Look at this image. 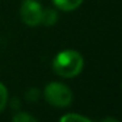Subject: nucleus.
<instances>
[{"instance_id":"4","label":"nucleus","mask_w":122,"mask_h":122,"mask_svg":"<svg viewBox=\"0 0 122 122\" xmlns=\"http://www.w3.org/2000/svg\"><path fill=\"white\" fill-rule=\"evenodd\" d=\"M54 5L63 12H72L81 5L83 0H53Z\"/></svg>"},{"instance_id":"10","label":"nucleus","mask_w":122,"mask_h":122,"mask_svg":"<svg viewBox=\"0 0 122 122\" xmlns=\"http://www.w3.org/2000/svg\"><path fill=\"white\" fill-rule=\"evenodd\" d=\"M101 122H119L117 118H114V117H106V118H104Z\"/></svg>"},{"instance_id":"7","label":"nucleus","mask_w":122,"mask_h":122,"mask_svg":"<svg viewBox=\"0 0 122 122\" xmlns=\"http://www.w3.org/2000/svg\"><path fill=\"white\" fill-rule=\"evenodd\" d=\"M12 122H38L34 116H32L28 112H19L13 116Z\"/></svg>"},{"instance_id":"9","label":"nucleus","mask_w":122,"mask_h":122,"mask_svg":"<svg viewBox=\"0 0 122 122\" xmlns=\"http://www.w3.org/2000/svg\"><path fill=\"white\" fill-rule=\"evenodd\" d=\"M40 98V91L37 88H30L26 92V100L29 101H38Z\"/></svg>"},{"instance_id":"1","label":"nucleus","mask_w":122,"mask_h":122,"mask_svg":"<svg viewBox=\"0 0 122 122\" xmlns=\"http://www.w3.org/2000/svg\"><path fill=\"white\" fill-rule=\"evenodd\" d=\"M84 68V58L76 50H62L54 56L53 70L56 75L66 79H72L81 74Z\"/></svg>"},{"instance_id":"2","label":"nucleus","mask_w":122,"mask_h":122,"mask_svg":"<svg viewBox=\"0 0 122 122\" xmlns=\"http://www.w3.org/2000/svg\"><path fill=\"white\" fill-rule=\"evenodd\" d=\"M43 95H45V100L55 108L70 106L72 100H74L72 91L66 84L59 81L49 83L43 89Z\"/></svg>"},{"instance_id":"3","label":"nucleus","mask_w":122,"mask_h":122,"mask_svg":"<svg viewBox=\"0 0 122 122\" xmlns=\"http://www.w3.org/2000/svg\"><path fill=\"white\" fill-rule=\"evenodd\" d=\"M42 11V5L37 0H22L20 7V17L25 25L34 28L41 25Z\"/></svg>"},{"instance_id":"6","label":"nucleus","mask_w":122,"mask_h":122,"mask_svg":"<svg viewBox=\"0 0 122 122\" xmlns=\"http://www.w3.org/2000/svg\"><path fill=\"white\" fill-rule=\"evenodd\" d=\"M59 122H92V121L79 113H66L61 117Z\"/></svg>"},{"instance_id":"5","label":"nucleus","mask_w":122,"mask_h":122,"mask_svg":"<svg viewBox=\"0 0 122 122\" xmlns=\"http://www.w3.org/2000/svg\"><path fill=\"white\" fill-rule=\"evenodd\" d=\"M58 21V12L53 8H45L42 11V19H41V25L45 26H53Z\"/></svg>"},{"instance_id":"8","label":"nucleus","mask_w":122,"mask_h":122,"mask_svg":"<svg viewBox=\"0 0 122 122\" xmlns=\"http://www.w3.org/2000/svg\"><path fill=\"white\" fill-rule=\"evenodd\" d=\"M7 104H8V89L0 81V113L5 109Z\"/></svg>"}]
</instances>
